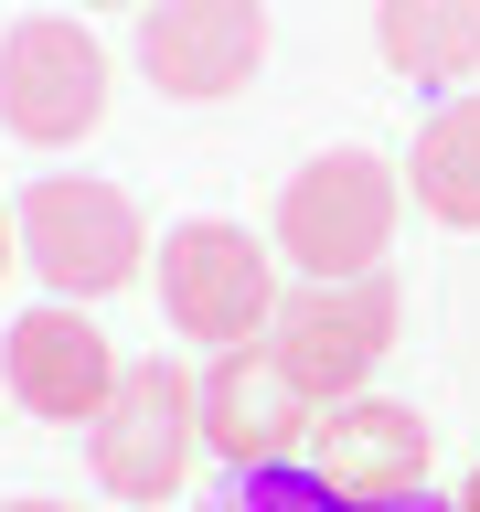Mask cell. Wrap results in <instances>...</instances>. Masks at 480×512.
Listing matches in <instances>:
<instances>
[{
  "label": "cell",
  "instance_id": "obj_7",
  "mask_svg": "<svg viewBox=\"0 0 480 512\" xmlns=\"http://www.w3.org/2000/svg\"><path fill=\"white\" fill-rule=\"evenodd\" d=\"M139 64L160 96L214 107L267 64V0H150L139 11Z\"/></svg>",
  "mask_w": 480,
  "mask_h": 512
},
{
  "label": "cell",
  "instance_id": "obj_17",
  "mask_svg": "<svg viewBox=\"0 0 480 512\" xmlns=\"http://www.w3.org/2000/svg\"><path fill=\"white\" fill-rule=\"evenodd\" d=\"M459 512H480V470H470V491H459Z\"/></svg>",
  "mask_w": 480,
  "mask_h": 512
},
{
  "label": "cell",
  "instance_id": "obj_18",
  "mask_svg": "<svg viewBox=\"0 0 480 512\" xmlns=\"http://www.w3.org/2000/svg\"><path fill=\"white\" fill-rule=\"evenodd\" d=\"M139 11H150V0H139Z\"/></svg>",
  "mask_w": 480,
  "mask_h": 512
},
{
  "label": "cell",
  "instance_id": "obj_4",
  "mask_svg": "<svg viewBox=\"0 0 480 512\" xmlns=\"http://www.w3.org/2000/svg\"><path fill=\"white\" fill-rule=\"evenodd\" d=\"M192 438H203V384L150 352V363H128V374H118L107 416L86 427V459H96V480H107L118 502H171Z\"/></svg>",
  "mask_w": 480,
  "mask_h": 512
},
{
  "label": "cell",
  "instance_id": "obj_10",
  "mask_svg": "<svg viewBox=\"0 0 480 512\" xmlns=\"http://www.w3.org/2000/svg\"><path fill=\"white\" fill-rule=\"evenodd\" d=\"M310 438H320V480H331L342 502H406V491H427V416L416 406L342 395Z\"/></svg>",
  "mask_w": 480,
  "mask_h": 512
},
{
  "label": "cell",
  "instance_id": "obj_8",
  "mask_svg": "<svg viewBox=\"0 0 480 512\" xmlns=\"http://www.w3.org/2000/svg\"><path fill=\"white\" fill-rule=\"evenodd\" d=\"M118 352H107V331H96L75 299H43V310L11 320V342H0V384H11V406L54 416V427H96L107 416V395H118Z\"/></svg>",
  "mask_w": 480,
  "mask_h": 512
},
{
  "label": "cell",
  "instance_id": "obj_15",
  "mask_svg": "<svg viewBox=\"0 0 480 512\" xmlns=\"http://www.w3.org/2000/svg\"><path fill=\"white\" fill-rule=\"evenodd\" d=\"M0 267H22V224L11 214H0Z\"/></svg>",
  "mask_w": 480,
  "mask_h": 512
},
{
  "label": "cell",
  "instance_id": "obj_16",
  "mask_svg": "<svg viewBox=\"0 0 480 512\" xmlns=\"http://www.w3.org/2000/svg\"><path fill=\"white\" fill-rule=\"evenodd\" d=\"M0 512H75V502H0Z\"/></svg>",
  "mask_w": 480,
  "mask_h": 512
},
{
  "label": "cell",
  "instance_id": "obj_11",
  "mask_svg": "<svg viewBox=\"0 0 480 512\" xmlns=\"http://www.w3.org/2000/svg\"><path fill=\"white\" fill-rule=\"evenodd\" d=\"M374 43L416 86H459L480 75V0H374Z\"/></svg>",
  "mask_w": 480,
  "mask_h": 512
},
{
  "label": "cell",
  "instance_id": "obj_9",
  "mask_svg": "<svg viewBox=\"0 0 480 512\" xmlns=\"http://www.w3.org/2000/svg\"><path fill=\"white\" fill-rule=\"evenodd\" d=\"M310 427H320V395L288 374L267 342L214 352V374H203V438H214L235 470H267V459H288Z\"/></svg>",
  "mask_w": 480,
  "mask_h": 512
},
{
  "label": "cell",
  "instance_id": "obj_1",
  "mask_svg": "<svg viewBox=\"0 0 480 512\" xmlns=\"http://www.w3.org/2000/svg\"><path fill=\"white\" fill-rule=\"evenodd\" d=\"M395 203L406 192L374 150H320L278 192V256L299 278H374L384 246H395Z\"/></svg>",
  "mask_w": 480,
  "mask_h": 512
},
{
  "label": "cell",
  "instance_id": "obj_2",
  "mask_svg": "<svg viewBox=\"0 0 480 512\" xmlns=\"http://www.w3.org/2000/svg\"><path fill=\"white\" fill-rule=\"evenodd\" d=\"M160 310H171V331L182 342H267V320H278V256L256 246L246 224H214L192 214L160 235Z\"/></svg>",
  "mask_w": 480,
  "mask_h": 512
},
{
  "label": "cell",
  "instance_id": "obj_5",
  "mask_svg": "<svg viewBox=\"0 0 480 512\" xmlns=\"http://www.w3.org/2000/svg\"><path fill=\"white\" fill-rule=\"evenodd\" d=\"M267 352L310 384L320 406H342L352 384L395 352V278L374 267V278H310V288H288L278 320H267Z\"/></svg>",
  "mask_w": 480,
  "mask_h": 512
},
{
  "label": "cell",
  "instance_id": "obj_14",
  "mask_svg": "<svg viewBox=\"0 0 480 512\" xmlns=\"http://www.w3.org/2000/svg\"><path fill=\"white\" fill-rule=\"evenodd\" d=\"M363 512H448V502H427V491H406V502H363Z\"/></svg>",
  "mask_w": 480,
  "mask_h": 512
},
{
  "label": "cell",
  "instance_id": "obj_12",
  "mask_svg": "<svg viewBox=\"0 0 480 512\" xmlns=\"http://www.w3.org/2000/svg\"><path fill=\"white\" fill-rule=\"evenodd\" d=\"M406 182H416V203L438 224H480V96H459V107H438V118L416 128Z\"/></svg>",
  "mask_w": 480,
  "mask_h": 512
},
{
  "label": "cell",
  "instance_id": "obj_3",
  "mask_svg": "<svg viewBox=\"0 0 480 512\" xmlns=\"http://www.w3.org/2000/svg\"><path fill=\"white\" fill-rule=\"evenodd\" d=\"M22 267L54 299H107V288L139 278V203H128L118 182H86V171H54V182L22 192Z\"/></svg>",
  "mask_w": 480,
  "mask_h": 512
},
{
  "label": "cell",
  "instance_id": "obj_6",
  "mask_svg": "<svg viewBox=\"0 0 480 512\" xmlns=\"http://www.w3.org/2000/svg\"><path fill=\"white\" fill-rule=\"evenodd\" d=\"M107 118V43L86 22H11L0 32V128L32 150H64Z\"/></svg>",
  "mask_w": 480,
  "mask_h": 512
},
{
  "label": "cell",
  "instance_id": "obj_13",
  "mask_svg": "<svg viewBox=\"0 0 480 512\" xmlns=\"http://www.w3.org/2000/svg\"><path fill=\"white\" fill-rule=\"evenodd\" d=\"M214 512H363L342 502L320 470H299V459H267V470H235V491H224Z\"/></svg>",
  "mask_w": 480,
  "mask_h": 512
}]
</instances>
